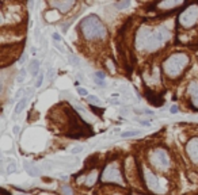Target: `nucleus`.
<instances>
[{
  "label": "nucleus",
  "instance_id": "nucleus-39",
  "mask_svg": "<svg viewBox=\"0 0 198 195\" xmlns=\"http://www.w3.org/2000/svg\"><path fill=\"white\" fill-rule=\"evenodd\" d=\"M38 37H39V29H37L36 30V38H38Z\"/></svg>",
  "mask_w": 198,
  "mask_h": 195
},
{
  "label": "nucleus",
  "instance_id": "nucleus-31",
  "mask_svg": "<svg viewBox=\"0 0 198 195\" xmlns=\"http://www.w3.org/2000/svg\"><path fill=\"white\" fill-rule=\"evenodd\" d=\"M52 37H53V39L56 41V42H60V41H61V37H60L59 33H53V34H52Z\"/></svg>",
  "mask_w": 198,
  "mask_h": 195
},
{
  "label": "nucleus",
  "instance_id": "nucleus-6",
  "mask_svg": "<svg viewBox=\"0 0 198 195\" xmlns=\"http://www.w3.org/2000/svg\"><path fill=\"white\" fill-rule=\"evenodd\" d=\"M178 25L183 29H193L198 25V4H190L179 14Z\"/></svg>",
  "mask_w": 198,
  "mask_h": 195
},
{
  "label": "nucleus",
  "instance_id": "nucleus-19",
  "mask_svg": "<svg viewBox=\"0 0 198 195\" xmlns=\"http://www.w3.org/2000/svg\"><path fill=\"white\" fill-rule=\"evenodd\" d=\"M86 100L88 102V103H91V104H95V106H98V104L102 103L101 99H99L98 96H95V95H88V96L86 98Z\"/></svg>",
  "mask_w": 198,
  "mask_h": 195
},
{
  "label": "nucleus",
  "instance_id": "nucleus-5",
  "mask_svg": "<svg viewBox=\"0 0 198 195\" xmlns=\"http://www.w3.org/2000/svg\"><path fill=\"white\" fill-rule=\"evenodd\" d=\"M148 161L153 168L159 171H167L171 168V157L168 152L163 148H153L148 153Z\"/></svg>",
  "mask_w": 198,
  "mask_h": 195
},
{
  "label": "nucleus",
  "instance_id": "nucleus-8",
  "mask_svg": "<svg viewBox=\"0 0 198 195\" xmlns=\"http://www.w3.org/2000/svg\"><path fill=\"white\" fill-rule=\"evenodd\" d=\"M187 95H189V100L191 103V107L198 111V81L193 80L189 83Z\"/></svg>",
  "mask_w": 198,
  "mask_h": 195
},
{
  "label": "nucleus",
  "instance_id": "nucleus-27",
  "mask_svg": "<svg viewBox=\"0 0 198 195\" xmlns=\"http://www.w3.org/2000/svg\"><path fill=\"white\" fill-rule=\"evenodd\" d=\"M170 113H171V114H178V113H179V107L176 106V104H172V106L170 107Z\"/></svg>",
  "mask_w": 198,
  "mask_h": 195
},
{
  "label": "nucleus",
  "instance_id": "nucleus-3",
  "mask_svg": "<svg viewBox=\"0 0 198 195\" xmlns=\"http://www.w3.org/2000/svg\"><path fill=\"white\" fill-rule=\"evenodd\" d=\"M101 182L109 183V184H115L118 187H125L126 186L124 171H122L119 161H111L103 168V171L101 173Z\"/></svg>",
  "mask_w": 198,
  "mask_h": 195
},
{
  "label": "nucleus",
  "instance_id": "nucleus-9",
  "mask_svg": "<svg viewBox=\"0 0 198 195\" xmlns=\"http://www.w3.org/2000/svg\"><path fill=\"white\" fill-rule=\"evenodd\" d=\"M50 7L56 8V11H60V12H68V11L72 10V7L76 5V2H50L49 3Z\"/></svg>",
  "mask_w": 198,
  "mask_h": 195
},
{
  "label": "nucleus",
  "instance_id": "nucleus-26",
  "mask_svg": "<svg viewBox=\"0 0 198 195\" xmlns=\"http://www.w3.org/2000/svg\"><path fill=\"white\" fill-rule=\"evenodd\" d=\"M77 94L79 95H81V96H88V92H87V89L86 88H83V87H79V88H77Z\"/></svg>",
  "mask_w": 198,
  "mask_h": 195
},
{
  "label": "nucleus",
  "instance_id": "nucleus-29",
  "mask_svg": "<svg viewBox=\"0 0 198 195\" xmlns=\"http://www.w3.org/2000/svg\"><path fill=\"white\" fill-rule=\"evenodd\" d=\"M42 168H43V171H52V165L49 164V163H43Z\"/></svg>",
  "mask_w": 198,
  "mask_h": 195
},
{
  "label": "nucleus",
  "instance_id": "nucleus-33",
  "mask_svg": "<svg viewBox=\"0 0 198 195\" xmlns=\"http://www.w3.org/2000/svg\"><path fill=\"white\" fill-rule=\"evenodd\" d=\"M54 46H56V48H57V49H59V50L61 52V53H64V50H65V49H64V48H63V46H61V45H60V42H54Z\"/></svg>",
  "mask_w": 198,
  "mask_h": 195
},
{
  "label": "nucleus",
  "instance_id": "nucleus-16",
  "mask_svg": "<svg viewBox=\"0 0 198 195\" xmlns=\"http://www.w3.org/2000/svg\"><path fill=\"white\" fill-rule=\"evenodd\" d=\"M140 133H141V130H125V132L121 133V138H129V137H137L140 136Z\"/></svg>",
  "mask_w": 198,
  "mask_h": 195
},
{
  "label": "nucleus",
  "instance_id": "nucleus-11",
  "mask_svg": "<svg viewBox=\"0 0 198 195\" xmlns=\"http://www.w3.org/2000/svg\"><path fill=\"white\" fill-rule=\"evenodd\" d=\"M23 168H25V171L30 176L37 177V176L41 175V170L38 167H36V165H34L33 163H30V161H25V163H23Z\"/></svg>",
  "mask_w": 198,
  "mask_h": 195
},
{
  "label": "nucleus",
  "instance_id": "nucleus-25",
  "mask_svg": "<svg viewBox=\"0 0 198 195\" xmlns=\"http://www.w3.org/2000/svg\"><path fill=\"white\" fill-rule=\"evenodd\" d=\"M91 110H92V113H95V114H98V115H102L103 114V111H104V109H102V107H95V106H92L91 107Z\"/></svg>",
  "mask_w": 198,
  "mask_h": 195
},
{
  "label": "nucleus",
  "instance_id": "nucleus-14",
  "mask_svg": "<svg viewBox=\"0 0 198 195\" xmlns=\"http://www.w3.org/2000/svg\"><path fill=\"white\" fill-rule=\"evenodd\" d=\"M106 75H104V72H102V71H97L94 73V81L98 84L99 87H104L106 86Z\"/></svg>",
  "mask_w": 198,
  "mask_h": 195
},
{
  "label": "nucleus",
  "instance_id": "nucleus-24",
  "mask_svg": "<svg viewBox=\"0 0 198 195\" xmlns=\"http://www.w3.org/2000/svg\"><path fill=\"white\" fill-rule=\"evenodd\" d=\"M83 149H84L83 145H76V146H73V148L71 149V153H72V155H76V153L83 152Z\"/></svg>",
  "mask_w": 198,
  "mask_h": 195
},
{
  "label": "nucleus",
  "instance_id": "nucleus-38",
  "mask_svg": "<svg viewBox=\"0 0 198 195\" xmlns=\"http://www.w3.org/2000/svg\"><path fill=\"white\" fill-rule=\"evenodd\" d=\"M140 123H141L142 126H149V122H147V121H140Z\"/></svg>",
  "mask_w": 198,
  "mask_h": 195
},
{
  "label": "nucleus",
  "instance_id": "nucleus-4",
  "mask_svg": "<svg viewBox=\"0 0 198 195\" xmlns=\"http://www.w3.org/2000/svg\"><path fill=\"white\" fill-rule=\"evenodd\" d=\"M138 168H140V175H141V179H142V184H145V187H147L151 193L156 194V195L164 194L166 188L162 186L158 175H156L151 168L145 167V165H142V164H138Z\"/></svg>",
  "mask_w": 198,
  "mask_h": 195
},
{
  "label": "nucleus",
  "instance_id": "nucleus-20",
  "mask_svg": "<svg viewBox=\"0 0 198 195\" xmlns=\"http://www.w3.org/2000/svg\"><path fill=\"white\" fill-rule=\"evenodd\" d=\"M69 61H71V64L75 66V68H79L80 66V61L75 54H69Z\"/></svg>",
  "mask_w": 198,
  "mask_h": 195
},
{
  "label": "nucleus",
  "instance_id": "nucleus-36",
  "mask_svg": "<svg viewBox=\"0 0 198 195\" xmlns=\"http://www.w3.org/2000/svg\"><path fill=\"white\" fill-rule=\"evenodd\" d=\"M26 60H27V54H26V53H23V56L20 57V62H22V64H25V62H26Z\"/></svg>",
  "mask_w": 198,
  "mask_h": 195
},
{
  "label": "nucleus",
  "instance_id": "nucleus-12",
  "mask_svg": "<svg viewBox=\"0 0 198 195\" xmlns=\"http://www.w3.org/2000/svg\"><path fill=\"white\" fill-rule=\"evenodd\" d=\"M156 7H159L160 10H172L175 7H179V5H183V3L180 2H162V3H156Z\"/></svg>",
  "mask_w": 198,
  "mask_h": 195
},
{
  "label": "nucleus",
  "instance_id": "nucleus-32",
  "mask_svg": "<svg viewBox=\"0 0 198 195\" xmlns=\"http://www.w3.org/2000/svg\"><path fill=\"white\" fill-rule=\"evenodd\" d=\"M53 77H54V71L50 68V69H49V72H48V79H49V80H52Z\"/></svg>",
  "mask_w": 198,
  "mask_h": 195
},
{
  "label": "nucleus",
  "instance_id": "nucleus-35",
  "mask_svg": "<svg viewBox=\"0 0 198 195\" xmlns=\"http://www.w3.org/2000/svg\"><path fill=\"white\" fill-rule=\"evenodd\" d=\"M19 126H18V125H15V126H14L12 127V133H14V134H18V133H19Z\"/></svg>",
  "mask_w": 198,
  "mask_h": 195
},
{
  "label": "nucleus",
  "instance_id": "nucleus-41",
  "mask_svg": "<svg viewBox=\"0 0 198 195\" xmlns=\"http://www.w3.org/2000/svg\"><path fill=\"white\" fill-rule=\"evenodd\" d=\"M16 195H29V194H16Z\"/></svg>",
  "mask_w": 198,
  "mask_h": 195
},
{
  "label": "nucleus",
  "instance_id": "nucleus-30",
  "mask_svg": "<svg viewBox=\"0 0 198 195\" xmlns=\"http://www.w3.org/2000/svg\"><path fill=\"white\" fill-rule=\"evenodd\" d=\"M142 114H147V115H151V117H153L155 115V113L152 111V110H148V109H144L142 110Z\"/></svg>",
  "mask_w": 198,
  "mask_h": 195
},
{
  "label": "nucleus",
  "instance_id": "nucleus-10",
  "mask_svg": "<svg viewBox=\"0 0 198 195\" xmlns=\"http://www.w3.org/2000/svg\"><path fill=\"white\" fill-rule=\"evenodd\" d=\"M98 177H99V170L97 167H94L87 173V176L84 177V186H86V187H92L94 184H97Z\"/></svg>",
  "mask_w": 198,
  "mask_h": 195
},
{
  "label": "nucleus",
  "instance_id": "nucleus-22",
  "mask_svg": "<svg viewBox=\"0 0 198 195\" xmlns=\"http://www.w3.org/2000/svg\"><path fill=\"white\" fill-rule=\"evenodd\" d=\"M25 79H26V69H22V71L19 72L18 77H16V81H18V83H23Z\"/></svg>",
  "mask_w": 198,
  "mask_h": 195
},
{
  "label": "nucleus",
  "instance_id": "nucleus-17",
  "mask_svg": "<svg viewBox=\"0 0 198 195\" xmlns=\"http://www.w3.org/2000/svg\"><path fill=\"white\" fill-rule=\"evenodd\" d=\"M16 170H18V165H16L15 160H8L7 163V168H5V172L10 175V173H14L16 172Z\"/></svg>",
  "mask_w": 198,
  "mask_h": 195
},
{
  "label": "nucleus",
  "instance_id": "nucleus-37",
  "mask_svg": "<svg viewBox=\"0 0 198 195\" xmlns=\"http://www.w3.org/2000/svg\"><path fill=\"white\" fill-rule=\"evenodd\" d=\"M0 191H2V194H4V195H12L11 193H8V191L5 190V188H2V190H0Z\"/></svg>",
  "mask_w": 198,
  "mask_h": 195
},
{
  "label": "nucleus",
  "instance_id": "nucleus-2",
  "mask_svg": "<svg viewBox=\"0 0 198 195\" xmlns=\"http://www.w3.org/2000/svg\"><path fill=\"white\" fill-rule=\"evenodd\" d=\"M80 33L86 41L98 42L107 37V29L97 15H88L81 20Z\"/></svg>",
  "mask_w": 198,
  "mask_h": 195
},
{
  "label": "nucleus",
  "instance_id": "nucleus-7",
  "mask_svg": "<svg viewBox=\"0 0 198 195\" xmlns=\"http://www.w3.org/2000/svg\"><path fill=\"white\" fill-rule=\"evenodd\" d=\"M185 150L190 161L193 164H198V137H194L186 142Z\"/></svg>",
  "mask_w": 198,
  "mask_h": 195
},
{
  "label": "nucleus",
  "instance_id": "nucleus-34",
  "mask_svg": "<svg viewBox=\"0 0 198 195\" xmlns=\"http://www.w3.org/2000/svg\"><path fill=\"white\" fill-rule=\"evenodd\" d=\"M20 95H23V89L22 88L18 89V92L15 94V99H19V100H20Z\"/></svg>",
  "mask_w": 198,
  "mask_h": 195
},
{
  "label": "nucleus",
  "instance_id": "nucleus-13",
  "mask_svg": "<svg viewBox=\"0 0 198 195\" xmlns=\"http://www.w3.org/2000/svg\"><path fill=\"white\" fill-rule=\"evenodd\" d=\"M39 68H41L39 60H31V61H30V65H29V71H30V73H31V76H33V77H38V75L41 73V72H39Z\"/></svg>",
  "mask_w": 198,
  "mask_h": 195
},
{
  "label": "nucleus",
  "instance_id": "nucleus-28",
  "mask_svg": "<svg viewBox=\"0 0 198 195\" xmlns=\"http://www.w3.org/2000/svg\"><path fill=\"white\" fill-rule=\"evenodd\" d=\"M106 64H107V65H106V66H107V69H110V72H115V66H114V64H113L111 61L109 60Z\"/></svg>",
  "mask_w": 198,
  "mask_h": 195
},
{
  "label": "nucleus",
  "instance_id": "nucleus-1",
  "mask_svg": "<svg viewBox=\"0 0 198 195\" xmlns=\"http://www.w3.org/2000/svg\"><path fill=\"white\" fill-rule=\"evenodd\" d=\"M190 65V57L186 53H172L162 62V72L170 80H178Z\"/></svg>",
  "mask_w": 198,
  "mask_h": 195
},
{
  "label": "nucleus",
  "instance_id": "nucleus-40",
  "mask_svg": "<svg viewBox=\"0 0 198 195\" xmlns=\"http://www.w3.org/2000/svg\"><path fill=\"white\" fill-rule=\"evenodd\" d=\"M36 52H37V50H36V48H31V53L36 54Z\"/></svg>",
  "mask_w": 198,
  "mask_h": 195
},
{
  "label": "nucleus",
  "instance_id": "nucleus-21",
  "mask_svg": "<svg viewBox=\"0 0 198 195\" xmlns=\"http://www.w3.org/2000/svg\"><path fill=\"white\" fill-rule=\"evenodd\" d=\"M130 4H132V3L128 0V2H119V3H117L115 5H117L118 10H124V8H126V7H130Z\"/></svg>",
  "mask_w": 198,
  "mask_h": 195
},
{
  "label": "nucleus",
  "instance_id": "nucleus-18",
  "mask_svg": "<svg viewBox=\"0 0 198 195\" xmlns=\"http://www.w3.org/2000/svg\"><path fill=\"white\" fill-rule=\"evenodd\" d=\"M60 193H61V195H75L73 190H72V187L69 184H63L61 186Z\"/></svg>",
  "mask_w": 198,
  "mask_h": 195
},
{
  "label": "nucleus",
  "instance_id": "nucleus-23",
  "mask_svg": "<svg viewBox=\"0 0 198 195\" xmlns=\"http://www.w3.org/2000/svg\"><path fill=\"white\" fill-rule=\"evenodd\" d=\"M43 72H41V73L38 75V77H37V80H36V88H39L41 86H42V81H43Z\"/></svg>",
  "mask_w": 198,
  "mask_h": 195
},
{
  "label": "nucleus",
  "instance_id": "nucleus-15",
  "mask_svg": "<svg viewBox=\"0 0 198 195\" xmlns=\"http://www.w3.org/2000/svg\"><path fill=\"white\" fill-rule=\"evenodd\" d=\"M27 102H29V96H23L20 100L16 103V106H15V115H18V114H20V113L25 110V107H26V104H27Z\"/></svg>",
  "mask_w": 198,
  "mask_h": 195
}]
</instances>
